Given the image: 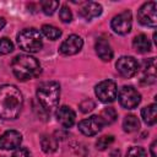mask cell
<instances>
[{"mask_svg":"<svg viewBox=\"0 0 157 157\" xmlns=\"http://www.w3.org/2000/svg\"><path fill=\"white\" fill-rule=\"evenodd\" d=\"M94 108V102L92 99H85L80 103V110L82 113H88Z\"/></svg>","mask_w":157,"mask_h":157,"instance_id":"28","label":"cell"},{"mask_svg":"<svg viewBox=\"0 0 157 157\" xmlns=\"http://www.w3.org/2000/svg\"><path fill=\"white\" fill-rule=\"evenodd\" d=\"M115 67H117V71L123 77L130 78L137 74L140 65L134 56H121L118 59Z\"/></svg>","mask_w":157,"mask_h":157,"instance_id":"8","label":"cell"},{"mask_svg":"<svg viewBox=\"0 0 157 157\" xmlns=\"http://www.w3.org/2000/svg\"><path fill=\"white\" fill-rule=\"evenodd\" d=\"M119 155H120V153H119V152H117V151H115V152H114V153H112V156H110V157H119Z\"/></svg>","mask_w":157,"mask_h":157,"instance_id":"32","label":"cell"},{"mask_svg":"<svg viewBox=\"0 0 157 157\" xmlns=\"http://www.w3.org/2000/svg\"><path fill=\"white\" fill-rule=\"evenodd\" d=\"M142 70L145 72V76L148 77H156V61L155 58H150L144 61L142 64Z\"/></svg>","mask_w":157,"mask_h":157,"instance_id":"22","label":"cell"},{"mask_svg":"<svg viewBox=\"0 0 157 157\" xmlns=\"http://www.w3.org/2000/svg\"><path fill=\"white\" fill-rule=\"evenodd\" d=\"M23 105L21 91L13 85L0 86V118L13 120L20 115Z\"/></svg>","mask_w":157,"mask_h":157,"instance_id":"1","label":"cell"},{"mask_svg":"<svg viewBox=\"0 0 157 157\" xmlns=\"http://www.w3.org/2000/svg\"><path fill=\"white\" fill-rule=\"evenodd\" d=\"M55 117H56V120L64 128H71L75 124V119H76L75 112L70 107H67V105L59 107L56 113H55Z\"/></svg>","mask_w":157,"mask_h":157,"instance_id":"13","label":"cell"},{"mask_svg":"<svg viewBox=\"0 0 157 157\" xmlns=\"http://www.w3.org/2000/svg\"><path fill=\"white\" fill-rule=\"evenodd\" d=\"M119 103L125 109H134L141 102V94L132 86H123L118 93Z\"/></svg>","mask_w":157,"mask_h":157,"instance_id":"5","label":"cell"},{"mask_svg":"<svg viewBox=\"0 0 157 157\" xmlns=\"http://www.w3.org/2000/svg\"><path fill=\"white\" fill-rule=\"evenodd\" d=\"M11 157H31V155H29V151L27 148H25V147H17L15 150V152L12 153Z\"/></svg>","mask_w":157,"mask_h":157,"instance_id":"29","label":"cell"},{"mask_svg":"<svg viewBox=\"0 0 157 157\" xmlns=\"http://www.w3.org/2000/svg\"><path fill=\"white\" fill-rule=\"evenodd\" d=\"M94 93L98 97V99L103 103H112L117 98L118 88L114 81L112 80H104L101 81L94 87Z\"/></svg>","mask_w":157,"mask_h":157,"instance_id":"6","label":"cell"},{"mask_svg":"<svg viewBox=\"0 0 157 157\" xmlns=\"http://www.w3.org/2000/svg\"><path fill=\"white\" fill-rule=\"evenodd\" d=\"M132 47L137 53H147L151 50V43L145 34H139L132 40Z\"/></svg>","mask_w":157,"mask_h":157,"instance_id":"16","label":"cell"},{"mask_svg":"<svg viewBox=\"0 0 157 157\" xmlns=\"http://www.w3.org/2000/svg\"><path fill=\"white\" fill-rule=\"evenodd\" d=\"M99 118H101V120L103 121V125H109V124H112V123L115 121V119H117V112H115V109L112 108V107L104 108V109L101 112Z\"/></svg>","mask_w":157,"mask_h":157,"instance_id":"20","label":"cell"},{"mask_svg":"<svg viewBox=\"0 0 157 157\" xmlns=\"http://www.w3.org/2000/svg\"><path fill=\"white\" fill-rule=\"evenodd\" d=\"M5 25H6V20L4 17H0V29H2L5 27Z\"/></svg>","mask_w":157,"mask_h":157,"instance_id":"31","label":"cell"},{"mask_svg":"<svg viewBox=\"0 0 157 157\" xmlns=\"http://www.w3.org/2000/svg\"><path fill=\"white\" fill-rule=\"evenodd\" d=\"M40 7L45 15H53L55 12V10L59 7V1L44 0V1H40Z\"/></svg>","mask_w":157,"mask_h":157,"instance_id":"23","label":"cell"},{"mask_svg":"<svg viewBox=\"0 0 157 157\" xmlns=\"http://www.w3.org/2000/svg\"><path fill=\"white\" fill-rule=\"evenodd\" d=\"M139 128H140V121H139V119L135 115L129 114V115H126L124 118V120H123V129H124L125 132H134V131L139 130Z\"/></svg>","mask_w":157,"mask_h":157,"instance_id":"19","label":"cell"},{"mask_svg":"<svg viewBox=\"0 0 157 157\" xmlns=\"http://www.w3.org/2000/svg\"><path fill=\"white\" fill-rule=\"evenodd\" d=\"M94 49H96V53L99 56V59H102L103 61H110L113 59V49H112L110 44L104 38H99L96 42Z\"/></svg>","mask_w":157,"mask_h":157,"instance_id":"15","label":"cell"},{"mask_svg":"<svg viewBox=\"0 0 157 157\" xmlns=\"http://www.w3.org/2000/svg\"><path fill=\"white\" fill-rule=\"evenodd\" d=\"M103 121L99 115H92L87 119H83L78 123V130L86 136H93L98 134L103 128Z\"/></svg>","mask_w":157,"mask_h":157,"instance_id":"10","label":"cell"},{"mask_svg":"<svg viewBox=\"0 0 157 157\" xmlns=\"http://www.w3.org/2000/svg\"><path fill=\"white\" fill-rule=\"evenodd\" d=\"M39 104L48 112L56 108L60 99V85L56 81H45L37 88Z\"/></svg>","mask_w":157,"mask_h":157,"instance_id":"3","label":"cell"},{"mask_svg":"<svg viewBox=\"0 0 157 157\" xmlns=\"http://www.w3.org/2000/svg\"><path fill=\"white\" fill-rule=\"evenodd\" d=\"M126 157H146V151L140 146H132L128 151Z\"/></svg>","mask_w":157,"mask_h":157,"instance_id":"27","label":"cell"},{"mask_svg":"<svg viewBox=\"0 0 157 157\" xmlns=\"http://www.w3.org/2000/svg\"><path fill=\"white\" fill-rule=\"evenodd\" d=\"M42 32L47 38H49L52 40H55L61 36V31L59 28H56L55 26H52V25H44L42 27Z\"/></svg>","mask_w":157,"mask_h":157,"instance_id":"21","label":"cell"},{"mask_svg":"<svg viewBox=\"0 0 157 157\" xmlns=\"http://www.w3.org/2000/svg\"><path fill=\"white\" fill-rule=\"evenodd\" d=\"M80 16L83 17L85 20H92L94 17H98L101 13H102V5L98 4V2H94V1H90V2H86L78 11Z\"/></svg>","mask_w":157,"mask_h":157,"instance_id":"14","label":"cell"},{"mask_svg":"<svg viewBox=\"0 0 157 157\" xmlns=\"http://www.w3.org/2000/svg\"><path fill=\"white\" fill-rule=\"evenodd\" d=\"M156 148H157V141L155 140V141L151 144V146H150V151H151V156H152V157H157Z\"/></svg>","mask_w":157,"mask_h":157,"instance_id":"30","label":"cell"},{"mask_svg":"<svg viewBox=\"0 0 157 157\" xmlns=\"http://www.w3.org/2000/svg\"><path fill=\"white\" fill-rule=\"evenodd\" d=\"M59 17H60V20H61L64 23H69V22H71V20H72V13H71L70 9L64 5V6H61V9L59 10Z\"/></svg>","mask_w":157,"mask_h":157,"instance_id":"26","label":"cell"},{"mask_svg":"<svg viewBox=\"0 0 157 157\" xmlns=\"http://www.w3.org/2000/svg\"><path fill=\"white\" fill-rule=\"evenodd\" d=\"M110 26H112V29L115 33H118V34H128L131 31V26H132L131 12L129 10H125L121 13L114 16L112 22H110Z\"/></svg>","mask_w":157,"mask_h":157,"instance_id":"9","label":"cell"},{"mask_svg":"<svg viewBox=\"0 0 157 157\" xmlns=\"http://www.w3.org/2000/svg\"><path fill=\"white\" fill-rule=\"evenodd\" d=\"M82 47H83L82 38L77 34H71L61 43L59 50L63 55H74L78 53L82 49Z\"/></svg>","mask_w":157,"mask_h":157,"instance_id":"11","label":"cell"},{"mask_svg":"<svg viewBox=\"0 0 157 157\" xmlns=\"http://www.w3.org/2000/svg\"><path fill=\"white\" fill-rule=\"evenodd\" d=\"M13 50V44L12 42L6 38V37H2L0 38V54H9Z\"/></svg>","mask_w":157,"mask_h":157,"instance_id":"25","label":"cell"},{"mask_svg":"<svg viewBox=\"0 0 157 157\" xmlns=\"http://www.w3.org/2000/svg\"><path fill=\"white\" fill-rule=\"evenodd\" d=\"M18 47L28 53H37L42 49V34L36 28H26L17 34Z\"/></svg>","mask_w":157,"mask_h":157,"instance_id":"4","label":"cell"},{"mask_svg":"<svg viewBox=\"0 0 157 157\" xmlns=\"http://www.w3.org/2000/svg\"><path fill=\"white\" fill-rule=\"evenodd\" d=\"M22 142V135L16 130H7L0 136V150L17 148Z\"/></svg>","mask_w":157,"mask_h":157,"instance_id":"12","label":"cell"},{"mask_svg":"<svg viewBox=\"0 0 157 157\" xmlns=\"http://www.w3.org/2000/svg\"><path fill=\"white\" fill-rule=\"evenodd\" d=\"M11 67L13 75L21 81H27L38 76L42 70L39 61L34 56L27 54L16 55L12 60Z\"/></svg>","mask_w":157,"mask_h":157,"instance_id":"2","label":"cell"},{"mask_svg":"<svg viewBox=\"0 0 157 157\" xmlns=\"http://www.w3.org/2000/svg\"><path fill=\"white\" fill-rule=\"evenodd\" d=\"M40 146H42V150L45 153H53L58 148V141L53 136L43 135L40 137Z\"/></svg>","mask_w":157,"mask_h":157,"instance_id":"18","label":"cell"},{"mask_svg":"<svg viewBox=\"0 0 157 157\" xmlns=\"http://www.w3.org/2000/svg\"><path fill=\"white\" fill-rule=\"evenodd\" d=\"M156 110H157V105L156 104H150L145 108H142L141 110V117L144 119V121L147 125H155L156 124Z\"/></svg>","mask_w":157,"mask_h":157,"instance_id":"17","label":"cell"},{"mask_svg":"<svg viewBox=\"0 0 157 157\" xmlns=\"http://www.w3.org/2000/svg\"><path fill=\"white\" fill-rule=\"evenodd\" d=\"M114 142V136L113 135H103L101 136L97 142H96V146L99 151H104L107 147H109Z\"/></svg>","mask_w":157,"mask_h":157,"instance_id":"24","label":"cell"},{"mask_svg":"<svg viewBox=\"0 0 157 157\" xmlns=\"http://www.w3.org/2000/svg\"><path fill=\"white\" fill-rule=\"evenodd\" d=\"M156 10H157V5L155 1L145 2L137 11L139 22L147 27H156V25H157Z\"/></svg>","mask_w":157,"mask_h":157,"instance_id":"7","label":"cell"}]
</instances>
